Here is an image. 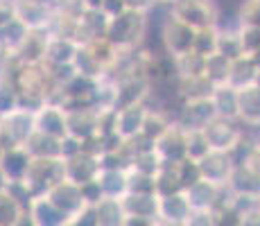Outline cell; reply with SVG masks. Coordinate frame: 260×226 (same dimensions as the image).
<instances>
[{
	"mask_svg": "<svg viewBox=\"0 0 260 226\" xmlns=\"http://www.w3.org/2000/svg\"><path fill=\"white\" fill-rule=\"evenodd\" d=\"M107 39L118 50H136L147 39V14L124 9L122 14L109 18Z\"/></svg>",
	"mask_w": 260,
	"mask_h": 226,
	"instance_id": "cell-1",
	"label": "cell"
},
{
	"mask_svg": "<svg viewBox=\"0 0 260 226\" xmlns=\"http://www.w3.org/2000/svg\"><path fill=\"white\" fill-rule=\"evenodd\" d=\"M172 16L188 23L192 29L215 27L217 7L213 0H177V3H172Z\"/></svg>",
	"mask_w": 260,
	"mask_h": 226,
	"instance_id": "cell-2",
	"label": "cell"
},
{
	"mask_svg": "<svg viewBox=\"0 0 260 226\" xmlns=\"http://www.w3.org/2000/svg\"><path fill=\"white\" fill-rule=\"evenodd\" d=\"M213 118H217L211 98L202 100H186L177 107L172 115V122L181 127L183 132H192V129H204Z\"/></svg>",
	"mask_w": 260,
	"mask_h": 226,
	"instance_id": "cell-3",
	"label": "cell"
},
{
	"mask_svg": "<svg viewBox=\"0 0 260 226\" xmlns=\"http://www.w3.org/2000/svg\"><path fill=\"white\" fill-rule=\"evenodd\" d=\"M208 147L217 152H231L242 138V122L229 118H213L206 127L202 129Z\"/></svg>",
	"mask_w": 260,
	"mask_h": 226,
	"instance_id": "cell-4",
	"label": "cell"
},
{
	"mask_svg": "<svg viewBox=\"0 0 260 226\" xmlns=\"http://www.w3.org/2000/svg\"><path fill=\"white\" fill-rule=\"evenodd\" d=\"M194 34H197V29H192L188 23L179 21L177 16L170 14L168 21L163 23L161 32H158V39H161V48L172 54V57H177V54L192 50Z\"/></svg>",
	"mask_w": 260,
	"mask_h": 226,
	"instance_id": "cell-5",
	"label": "cell"
},
{
	"mask_svg": "<svg viewBox=\"0 0 260 226\" xmlns=\"http://www.w3.org/2000/svg\"><path fill=\"white\" fill-rule=\"evenodd\" d=\"M199 172H202V179L211 181L215 185H226L229 179H231L233 172V160L229 152H217V149H208L202 158L197 160Z\"/></svg>",
	"mask_w": 260,
	"mask_h": 226,
	"instance_id": "cell-6",
	"label": "cell"
},
{
	"mask_svg": "<svg viewBox=\"0 0 260 226\" xmlns=\"http://www.w3.org/2000/svg\"><path fill=\"white\" fill-rule=\"evenodd\" d=\"M154 149H156L158 158L168 165H174L179 160H183L188 156L186 152V132L177 124H170V127L154 140Z\"/></svg>",
	"mask_w": 260,
	"mask_h": 226,
	"instance_id": "cell-7",
	"label": "cell"
},
{
	"mask_svg": "<svg viewBox=\"0 0 260 226\" xmlns=\"http://www.w3.org/2000/svg\"><path fill=\"white\" fill-rule=\"evenodd\" d=\"M46 197L57 206V208H61L63 213L71 217V222H73L75 215L86 206L84 204V199H82V190H79V185L73 183V181H68V179H61V181H57L54 185H50Z\"/></svg>",
	"mask_w": 260,
	"mask_h": 226,
	"instance_id": "cell-8",
	"label": "cell"
},
{
	"mask_svg": "<svg viewBox=\"0 0 260 226\" xmlns=\"http://www.w3.org/2000/svg\"><path fill=\"white\" fill-rule=\"evenodd\" d=\"M145 115H147V104L145 102H134V104H127V107L116 109V115H113V132L122 140H129L132 136L141 134Z\"/></svg>",
	"mask_w": 260,
	"mask_h": 226,
	"instance_id": "cell-9",
	"label": "cell"
},
{
	"mask_svg": "<svg viewBox=\"0 0 260 226\" xmlns=\"http://www.w3.org/2000/svg\"><path fill=\"white\" fill-rule=\"evenodd\" d=\"M190 213H192V208H190L183 190L181 192H172V195L158 197V224L186 226Z\"/></svg>",
	"mask_w": 260,
	"mask_h": 226,
	"instance_id": "cell-10",
	"label": "cell"
},
{
	"mask_svg": "<svg viewBox=\"0 0 260 226\" xmlns=\"http://www.w3.org/2000/svg\"><path fill=\"white\" fill-rule=\"evenodd\" d=\"M124 215L145 217L154 226L158 224V195L156 192H124L120 197Z\"/></svg>",
	"mask_w": 260,
	"mask_h": 226,
	"instance_id": "cell-11",
	"label": "cell"
},
{
	"mask_svg": "<svg viewBox=\"0 0 260 226\" xmlns=\"http://www.w3.org/2000/svg\"><path fill=\"white\" fill-rule=\"evenodd\" d=\"M100 172V160L93 154L79 152L71 158H63V179L82 185L86 181H93Z\"/></svg>",
	"mask_w": 260,
	"mask_h": 226,
	"instance_id": "cell-12",
	"label": "cell"
},
{
	"mask_svg": "<svg viewBox=\"0 0 260 226\" xmlns=\"http://www.w3.org/2000/svg\"><path fill=\"white\" fill-rule=\"evenodd\" d=\"M34 127L41 134L63 138L66 136V115H63V109L59 104H43L34 113Z\"/></svg>",
	"mask_w": 260,
	"mask_h": 226,
	"instance_id": "cell-13",
	"label": "cell"
},
{
	"mask_svg": "<svg viewBox=\"0 0 260 226\" xmlns=\"http://www.w3.org/2000/svg\"><path fill=\"white\" fill-rule=\"evenodd\" d=\"M5 132L9 136V143L25 145V140L37 132V127H34V113L27 111V109H12L7 124H5Z\"/></svg>",
	"mask_w": 260,
	"mask_h": 226,
	"instance_id": "cell-14",
	"label": "cell"
},
{
	"mask_svg": "<svg viewBox=\"0 0 260 226\" xmlns=\"http://www.w3.org/2000/svg\"><path fill=\"white\" fill-rule=\"evenodd\" d=\"M238 120L242 124H260V86L249 84V86L238 88Z\"/></svg>",
	"mask_w": 260,
	"mask_h": 226,
	"instance_id": "cell-15",
	"label": "cell"
},
{
	"mask_svg": "<svg viewBox=\"0 0 260 226\" xmlns=\"http://www.w3.org/2000/svg\"><path fill=\"white\" fill-rule=\"evenodd\" d=\"M29 208H32V222L41 224V226H61V224H71V217L63 213L61 208H57L46 195L32 199L29 202Z\"/></svg>",
	"mask_w": 260,
	"mask_h": 226,
	"instance_id": "cell-16",
	"label": "cell"
},
{
	"mask_svg": "<svg viewBox=\"0 0 260 226\" xmlns=\"http://www.w3.org/2000/svg\"><path fill=\"white\" fill-rule=\"evenodd\" d=\"M79 43L71 37H50L43 45V59L48 63H71Z\"/></svg>",
	"mask_w": 260,
	"mask_h": 226,
	"instance_id": "cell-17",
	"label": "cell"
},
{
	"mask_svg": "<svg viewBox=\"0 0 260 226\" xmlns=\"http://www.w3.org/2000/svg\"><path fill=\"white\" fill-rule=\"evenodd\" d=\"M215 84L206 75H192V77H177V93L181 98V102L186 100H202L211 98Z\"/></svg>",
	"mask_w": 260,
	"mask_h": 226,
	"instance_id": "cell-18",
	"label": "cell"
},
{
	"mask_svg": "<svg viewBox=\"0 0 260 226\" xmlns=\"http://www.w3.org/2000/svg\"><path fill=\"white\" fill-rule=\"evenodd\" d=\"M213 107L217 118H229V120H238V88L222 84V86H215L211 93Z\"/></svg>",
	"mask_w": 260,
	"mask_h": 226,
	"instance_id": "cell-19",
	"label": "cell"
},
{
	"mask_svg": "<svg viewBox=\"0 0 260 226\" xmlns=\"http://www.w3.org/2000/svg\"><path fill=\"white\" fill-rule=\"evenodd\" d=\"M256 77H258V66L253 63V59L249 54H242V57L231 61L229 86H233V88L249 86V84H256Z\"/></svg>",
	"mask_w": 260,
	"mask_h": 226,
	"instance_id": "cell-20",
	"label": "cell"
},
{
	"mask_svg": "<svg viewBox=\"0 0 260 226\" xmlns=\"http://www.w3.org/2000/svg\"><path fill=\"white\" fill-rule=\"evenodd\" d=\"M59 143H61V138L34 132L25 140V147H27V152L32 154L34 158H61L59 156Z\"/></svg>",
	"mask_w": 260,
	"mask_h": 226,
	"instance_id": "cell-21",
	"label": "cell"
},
{
	"mask_svg": "<svg viewBox=\"0 0 260 226\" xmlns=\"http://www.w3.org/2000/svg\"><path fill=\"white\" fill-rule=\"evenodd\" d=\"M98 215V226H122L124 208L120 197H102L98 204H93Z\"/></svg>",
	"mask_w": 260,
	"mask_h": 226,
	"instance_id": "cell-22",
	"label": "cell"
},
{
	"mask_svg": "<svg viewBox=\"0 0 260 226\" xmlns=\"http://www.w3.org/2000/svg\"><path fill=\"white\" fill-rule=\"evenodd\" d=\"M95 181L100 183L104 197H122L127 192V170H102L100 168Z\"/></svg>",
	"mask_w": 260,
	"mask_h": 226,
	"instance_id": "cell-23",
	"label": "cell"
},
{
	"mask_svg": "<svg viewBox=\"0 0 260 226\" xmlns=\"http://www.w3.org/2000/svg\"><path fill=\"white\" fill-rule=\"evenodd\" d=\"M226 185L233 190V192L256 195V197H260V177H256L247 165H236Z\"/></svg>",
	"mask_w": 260,
	"mask_h": 226,
	"instance_id": "cell-24",
	"label": "cell"
},
{
	"mask_svg": "<svg viewBox=\"0 0 260 226\" xmlns=\"http://www.w3.org/2000/svg\"><path fill=\"white\" fill-rule=\"evenodd\" d=\"M204 75L215 84V86H222L229 84V75H231V59L224 57L219 52H213L208 57H204Z\"/></svg>",
	"mask_w": 260,
	"mask_h": 226,
	"instance_id": "cell-25",
	"label": "cell"
},
{
	"mask_svg": "<svg viewBox=\"0 0 260 226\" xmlns=\"http://www.w3.org/2000/svg\"><path fill=\"white\" fill-rule=\"evenodd\" d=\"M73 66H75V73L79 75H86V77H102L104 75V68L102 63L98 61V57L93 54V50L88 45H79L77 52L73 57Z\"/></svg>",
	"mask_w": 260,
	"mask_h": 226,
	"instance_id": "cell-26",
	"label": "cell"
},
{
	"mask_svg": "<svg viewBox=\"0 0 260 226\" xmlns=\"http://www.w3.org/2000/svg\"><path fill=\"white\" fill-rule=\"evenodd\" d=\"M27 165H29V156L23 149H12V152H7L3 156V170L12 181H23L25 172H27Z\"/></svg>",
	"mask_w": 260,
	"mask_h": 226,
	"instance_id": "cell-27",
	"label": "cell"
},
{
	"mask_svg": "<svg viewBox=\"0 0 260 226\" xmlns=\"http://www.w3.org/2000/svg\"><path fill=\"white\" fill-rule=\"evenodd\" d=\"M238 29H217V52L224 54V57H229L231 61L244 54Z\"/></svg>",
	"mask_w": 260,
	"mask_h": 226,
	"instance_id": "cell-28",
	"label": "cell"
},
{
	"mask_svg": "<svg viewBox=\"0 0 260 226\" xmlns=\"http://www.w3.org/2000/svg\"><path fill=\"white\" fill-rule=\"evenodd\" d=\"M177 63V77H192V75H204V57L194 50H188L183 54L174 57Z\"/></svg>",
	"mask_w": 260,
	"mask_h": 226,
	"instance_id": "cell-29",
	"label": "cell"
},
{
	"mask_svg": "<svg viewBox=\"0 0 260 226\" xmlns=\"http://www.w3.org/2000/svg\"><path fill=\"white\" fill-rule=\"evenodd\" d=\"M172 124V118L166 113V111H156V109H147V115H145V122H143V129L141 134L149 136L152 140H156L166 129Z\"/></svg>",
	"mask_w": 260,
	"mask_h": 226,
	"instance_id": "cell-30",
	"label": "cell"
},
{
	"mask_svg": "<svg viewBox=\"0 0 260 226\" xmlns=\"http://www.w3.org/2000/svg\"><path fill=\"white\" fill-rule=\"evenodd\" d=\"M161 165H163V160L158 158L156 149H147V152L134 154V156L129 158L127 168L138 170V172H143V174H152V177H156V172L161 170Z\"/></svg>",
	"mask_w": 260,
	"mask_h": 226,
	"instance_id": "cell-31",
	"label": "cell"
},
{
	"mask_svg": "<svg viewBox=\"0 0 260 226\" xmlns=\"http://www.w3.org/2000/svg\"><path fill=\"white\" fill-rule=\"evenodd\" d=\"M154 181H156V195L158 197H163V195H172V192H181V183H179L177 174H174V168L168 163L161 165V170L156 172V177H154Z\"/></svg>",
	"mask_w": 260,
	"mask_h": 226,
	"instance_id": "cell-32",
	"label": "cell"
},
{
	"mask_svg": "<svg viewBox=\"0 0 260 226\" xmlns=\"http://www.w3.org/2000/svg\"><path fill=\"white\" fill-rule=\"evenodd\" d=\"M192 50H194V52H199L202 57H208V54L217 52V27L197 29V34H194Z\"/></svg>",
	"mask_w": 260,
	"mask_h": 226,
	"instance_id": "cell-33",
	"label": "cell"
},
{
	"mask_svg": "<svg viewBox=\"0 0 260 226\" xmlns=\"http://www.w3.org/2000/svg\"><path fill=\"white\" fill-rule=\"evenodd\" d=\"M172 168H174V174H177L179 183H181V188H188V185H192L194 181L202 179V172H199V165H197V160L194 158L186 156L183 160L174 163Z\"/></svg>",
	"mask_w": 260,
	"mask_h": 226,
	"instance_id": "cell-34",
	"label": "cell"
},
{
	"mask_svg": "<svg viewBox=\"0 0 260 226\" xmlns=\"http://www.w3.org/2000/svg\"><path fill=\"white\" fill-rule=\"evenodd\" d=\"M127 192H156V181L152 174L127 168Z\"/></svg>",
	"mask_w": 260,
	"mask_h": 226,
	"instance_id": "cell-35",
	"label": "cell"
},
{
	"mask_svg": "<svg viewBox=\"0 0 260 226\" xmlns=\"http://www.w3.org/2000/svg\"><path fill=\"white\" fill-rule=\"evenodd\" d=\"M236 16L240 25H260V0H240Z\"/></svg>",
	"mask_w": 260,
	"mask_h": 226,
	"instance_id": "cell-36",
	"label": "cell"
},
{
	"mask_svg": "<svg viewBox=\"0 0 260 226\" xmlns=\"http://www.w3.org/2000/svg\"><path fill=\"white\" fill-rule=\"evenodd\" d=\"M208 143L204 138L202 129H192V132H186V152H188V158H194L199 160L204 154L208 152Z\"/></svg>",
	"mask_w": 260,
	"mask_h": 226,
	"instance_id": "cell-37",
	"label": "cell"
},
{
	"mask_svg": "<svg viewBox=\"0 0 260 226\" xmlns=\"http://www.w3.org/2000/svg\"><path fill=\"white\" fill-rule=\"evenodd\" d=\"M238 34L244 54H253L260 50V25H240Z\"/></svg>",
	"mask_w": 260,
	"mask_h": 226,
	"instance_id": "cell-38",
	"label": "cell"
},
{
	"mask_svg": "<svg viewBox=\"0 0 260 226\" xmlns=\"http://www.w3.org/2000/svg\"><path fill=\"white\" fill-rule=\"evenodd\" d=\"M21 215V204L14 197H0V224H14Z\"/></svg>",
	"mask_w": 260,
	"mask_h": 226,
	"instance_id": "cell-39",
	"label": "cell"
},
{
	"mask_svg": "<svg viewBox=\"0 0 260 226\" xmlns=\"http://www.w3.org/2000/svg\"><path fill=\"white\" fill-rule=\"evenodd\" d=\"M79 190H82V199H84V204H86V206L98 204L100 199L104 197L102 188H100V183L95 179L93 181H86V183H82V185H79Z\"/></svg>",
	"mask_w": 260,
	"mask_h": 226,
	"instance_id": "cell-40",
	"label": "cell"
},
{
	"mask_svg": "<svg viewBox=\"0 0 260 226\" xmlns=\"http://www.w3.org/2000/svg\"><path fill=\"white\" fill-rule=\"evenodd\" d=\"M186 226H215V210H192Z\"/></svg>",
	"mask_w": 260,
	"mask_h": 226,
	"instance_id": "cell-41",
	"label": "cell"
},
{
	"mask_svg": "<svg viewBox=\"0 0 260 226\" xmlns=\"http://www.w3.org/2000/svg\"><path fill=\"white\" fill-rule=\"evenodd\" d=\"M100 9H102L109 18H113V16H118V14H122L127 7H124V0H102V7Z\"/></svg>",
	"mask_w": 260,
	"mask_h": 226,
	"instance_id": "cell-42",
	"label": "cell"
},
{
	"mask_svg": "<svg viewBox=\"0 0 260 226\" xmlns=\"http://www.w3.org/2000/svg\"><path fill=\"white\" fill-rule=\"evenodd\" d=\"M240 226H260V206H253V208L244 210L240 215Z\"/></svg>",
	"mask_w": 260,
	"mask_h": 226,
	"instance_id": "cell-43",
	"label": "cell"
},
{
	"mask_svg": "<svg viewBox=\"0 0 260 226\" xmlns=\"http://www.w3.org/2000/svg\"><path fill=\"white\" fill-rule=\"evenodd\" d=\"M12 109H16V98L12 90L0 88V113H9Z\"/></svg>",
	"mask_w": 260,
	"mask_h": 226,
	"instance_id": "cell-44",
	"label": "cell"
},
{
	"mask_svg": "<svg viewBox=\"0 0 260 226\" xmlns=\"http://www.w3.org/2000/svg\"><path fill=\"white\" fill-rule=\"evenodd\" d=\"M244 165H247L249 170H251L256 177H260V147H251V152H249L247 160H244Z\"/></svg>",
	"mask_w": 260,
	"mask_h": 226,
	"instance_id": "cell-45",
	"label": "cell"
},
{
	"mask_svg": "<svg viewBox=\"0 0 260 226\" xmlns=\"http://www.w3.org/2000/svg\"><path fill=\"white\" fill-rule=\"evenodd\" d=\"M154 3H156V0H124V7H127V9H134V12L147 14L149 9L154 7Z\"/></svg>",
	"mask_w": 260,
	"mask_h": 226,
	"instance_id": "cell-46",
	"label": "cell"
},
{
	"mask_svg": "<svg viewBox=\"0 0 260 226\" xmlns=\"http://www.w3.org/2000/svg\"><path fill=\"white\" fill-rule=\"evenodd\" d=\"M122 226H154V224L149 222V219H145V217H132V215H124Z\"/></svg>",
	"mask_w": 260,
	"mask_h": 226,
	"instance_id": "cell-47",
	"label": "cell"
},
{
	"mask_svg": "<svg viewBox=\"0 0 260 226\" xmlns=\"http://www.w3.org/2000/svg\"><path fill=\"white\" fill-rule=\"evenodd\" d=\"M82 3H84L86 9H100L102 7V0H82Z\"/></svg>",
	"mask_w": 260,
	"mask_h": 226,
	"instance_id": "cell-48",
	"label": "cell"
},
{
	"mask_svg": "<svg viewBox=\"0 0 260 226\" xmlns=\"http://www.w3.org/2000/svg\"><path fill=\"white\" fill-rule=\"evenodd\" d=\"M249 57L253 59V63H256L258 70H260V50H256V52H253V54H249Z\"/></svg>",
	"mask_w": 260,
	"mask_h": 226,
	"instance_id": "cell-49",
	"label": "cell"
},
{
	"mask_svg": "<svg viewBox=\"0 0 260 226\" xmlns=\"http://www.w3.org/2000/svg\"><path fill=\"white\" fill-rule=\"evenodd\" d=\"M256 84H258V86H260V70H258V77H256Z\"/></svg>",
	"mask_w": 260,
	"mask_h": 226,
	"instance_id": "cell-50",
	"label": "cell"
},
{
	"mask_svg": "<svg viewBox=\"0 0 260 226\" xmlns=\"http://www.w3.org/2000/svg\"><path fill=\"white\" fill-rule=\"evenodd\" d=\"M256 147H260V140H258V145H256Z\"/></svg>",
	"mask_w": 260,
	"mask_h": 226,
	"instance_id": "cell-51",
	"label": "cell"
},
{
	"mask_svg": "<svg viewBox=\"0 0 260 226\" xmlns=\"http://www.w3.org/2000/svg\"><path fill=\"white\" fill-rule=\"evenodd\" d=\"M258 206H260V204H258Z\"/></svg>",
	"mask_w": 260,
	"mask_h": 226,
	"instance_id": "cell-52",
	"label": "cell"
}]
</instances>
